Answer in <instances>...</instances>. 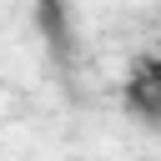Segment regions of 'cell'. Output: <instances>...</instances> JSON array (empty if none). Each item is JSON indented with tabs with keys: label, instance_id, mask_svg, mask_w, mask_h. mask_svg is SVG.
I'll return each mask as SVG.
<instances>
[{
	"label": "cell",
	"instance_id": "cell-2",
	"mask_svg": "<svg viewBox=\"0 0 161 161\" xmlns=\"http://www.w3.org/2000/svg\"><path fill=\"white\" fill-rule=\"evenodd\" d=\"M121 106L131 111V116H141V121H151V126H161V91L156 86H146V80H126L121 86Z\"/></svg>",
	"mask_w": 161,
	"mask_h": 161
},
{
	"label": "cell",
	"instance_id": "cell-1",
	"mask_svg": "<svg viewBox=\"0 0 161 161\" xmlns=\"http://www.w3.org/2000/svg\"><path fill=\"white\" fill-rule=\"evenodd\" d=\"M30 25H35V35L45 40L50 60H55V65H70V50H75L70 10H65V5H55V0H40V5L30 10Z\"/></svg>",
	"mask_w": 161,
	"mask_h": 161
},
{
	"label": "cell",
	"instance_id": "cell-3",
	"mask_svg": "<svg viewBox=\"0 0 161 161\" xmlns=\"http://www.w3.org/2000/svg\"><path fill=\"white\" fill-rule=\"evenodd\" d=\"M136 80H146V86H156L161 91V50L156 55H146V60H136V70H131Z\"/></svg>",
	"mask_w": 161,
	"mask_h": 161
}]
</instances>
